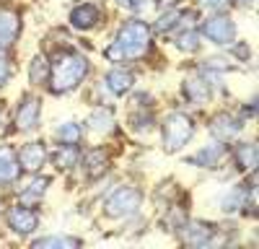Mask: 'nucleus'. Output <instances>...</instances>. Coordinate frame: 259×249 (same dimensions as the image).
<instances>
[{
	"label": "nucleus",
	"mask_w": 259,
	"mask_h": 249,
	"mask_svg": "<svg viewBox=\"0 0 259 249\" xmlns=\"http://www.w3.org/2000/svg\"><path fill=\"white\" fill-rule=\"evenodd\" d=\"M39 114H41V101L34 94L21 96L18 112H16V128L18 130H34L39 124Z\"/></svg>",
	"instance_id": "5"
},
{
	"label": "nucleus",
	"mask_w": 259,
	"mask_h": 249,
	"mask_svg": "<svg viewBox=\"0 0 259 249\" xmlns=\"http://www.w3.org/2000/svg\"><path fill=\"white\" fill-rule=\"evenodd\" d=\"M215 236H218V228L210 226V223H184V241L187 244H197V246H205L210 241H215Z\"/></svg>",
	"instance_id": "9"
},
{
	"label": "nucleus",
	"mask_w": 259,
	"mask_h": 249,
	"mask_svg": "<svg viewBox=\"0 0 259 249\" xmlns=\"http://www.w3.org/2000/svg\"><path fill=\"white\" fill-rule=\"evenodd\" d=\"M47 57H34V62H31V68H29V78H31V83L34 86H41L45 83V78H47Z\"/></svg>",
	"instance_id": "22"
},
{
	"label": "nucleus",
	"mask_w": 259,
	"mask_h": 249,
	"mask_svg": "<svg viewBox=\"0 0 259 249\" xmlns=\"http://www.w3.org/2000/svg\"><path fill=\"white\" fill-rule=\"evenodd\" d=\"M150 124H153V119H150V117H135V119H133V128H135L138 133H143V130L148 133Z\"/></svg>",
	"instance_id": "30"
},
{
	"label": "nucleus",
	"mask_w": 259,
	"mask_h": 249,
	"mask_svg": "<svg viewBox=\"0 0 259 249\" xmlns=\"http://www.w3.org/2000/svg\"><path fill=\"white\" fill-rule=\"evenodd\" d=\"M57 138H60L62 143L75 145V143L80 140V124H75V122H65V124H60V128H57Z\"/></svg>",
	"instance_id": "23"
},
{
	"label": "nucleus",
	"mask_w": 259,
	"mask_h": 249,
	"mask_svg": "<svg viewBox=\"0 0 259 249\" xmlns=\"http://www.w3.org/2000/svg\"><path fill=\"white\" fill-rule=\"evenodd\" d=\"M75 161H78V151H75V145H70V143H65L62 148L57 151V156H55V163L60 166V169H70V166H75Z\"/></svg>",
	"instance_id": "21"
},
{
	"label": "nucleus",
	"mask_w": 259,
	"mask_h": 249,
	"mask_svg": "<svg viewBox=\"0 0 259 249\" xmlns=\"http://www.w3.org/2000/svg\"><path fill=\"white\" fill-rule=\"evenodd\" d=\"M184 96L194 104H205L210 96V86L200 78H189V80H184Z\"/></svg>",
	"instance_id": "16"
},
{
	"label": "nucleus",
	"mask_w": 259,
	"mask_h": 249,
	"mask_svg": "<svg viewBox=\"0 0 259 249\" xmlns=\"http://www.w3.org/2000/svg\"><path fill=\"white\" fill-rule=\"evenodd\" d=\"M45 158H47L45 143H26L24 148L18 151V166L26 172H39L41 166H45Z\"/></svg>",
	"instance_id": "8"
},
{
	"label": "nucleus",
	"mask_w": 259,
	"mask_h": 249,
	"mask_svg": "<svg viewBox=\"0 0 259 249\" xmlns=\"http://www.w3.org/2000/svg\"><path fill=\"white\" fill-rule=\"evenodd\" d=\"M200 6H205L210 11H223L228 6V0H200Z\"/></svg>",
	"instance_id": "31"
},
{
	"label": "nucleus",
	"mask_w": 259,
	"mask_h": 249,
	"mask_svg": "<svg viewBox=\"0 0 259 249\" xmlns=\"http://www.w3.org/2000/svg\"><path fill=\"white\" fill-rule=\"evenodd\" d=\"M47 184H50L47 177L34 179V182L29 184V190H26V197H41V195H45V190H47Z\"/></svg>",
	"instance_id": "26"
},
{
	"label": "nucleus",
	"mask_w": 259,
	"mask_h": 249,
	"mask_svg": "<svg viewBox=\"0 0 259 249\" xmlns=\"http://www.w3.org/2000/svg\"><path fill=\"white\" fill-rule=\"evenodd\" d=\"M236 208H244V190H231L226 197H223V202H221V211H226V213H233Z\"/></svg>",
	"instance_id": "24"
},
{
	"label": "nucleus",
	"mask_w": 259,
	"mask_h": 249,
	"mask_svg": "<svg viewBox=\"0 0 259 249\" xmlns=\"http://www.w3.org/2000/svg\"><path fill=\"white\" fill-rule=\"evenodd\" d=\"M89 60L78 52H65L57 57L52 65V91L55 94H68L80 86V80L89 75Z\"/></svg>",
	"instance_id": "2"
},
{
	"label": "nucleus",
	"mask_w": 259,
	"mask_h": 249,
	"mask_svg": "<svg viewBox=\"0 0 259 249\" xmlns=\"http://www.w3.org/2000/svg\"><path fill=\"white\" fill-rule=\"evenodd\" d=\"M83 166H85V174H89L91 179L94 177H101L106 172V156H104V151L101 148L89 151V153H85V158H83Z\"/></svg>",
	"instance_id": "17"
},
{
	"label": "nucleus",
	"mask_w": 259,
	"mask_h": 249,
	"mask_svg": "<svg viewBox=\"0 0 259 249\" xmlns=\"http://www.w3.org/2000/svg\"><path fill=\"white\" fill-rule=\"evenodd\" d=\"M148 47H150V26L145 21H127L117 31L114 42L104 50V57L112 62H127L143 57Z\"/></svg>",
	"instance_id": "1"
},
{
	"label": "nucleus",
	"mask_w": 259,
	"mask_h": 249,
	"mask_svg": "<svg viewBox=\"0 0 259 249\" xmlns=\"http://www.w3.org/2000/svg\"><path fill=\"white\" fill-rule=\"evenodd\" d=\"M8 226L13 228L16 234L26 236V234H34L36 226H39V216L26 205H13L8 211Z\"/></svg>",
	"instance_id": "7"
},
{
	"label": "nucleus",
	"mask_w": 259,
	"mask_h": 249,
	"mask_svg": "<svg viewBox=\"0 0 259 249\" xmlns=\"http://www.w3.org/2000/svg\"><path fill=\"white\" fill-rule=\"evenodd\" d=\"M83 241L75 239V236H45V239H36L34 241V249H50V246H57V249H78Z\"/></svg>",
	"instance_id": "18"
},
{
	"label": "nucleus",
	"mask_w": 259,
	"mask_h": 249,
	"mask_svg": "<svg viewBox=\"0 0 259 249\" xmlns=\"http://www.w3.org/2000/svg\"><path fill=\"white\" fill-rule=\"evenodd\" d=\"M202 34L215 42V45H233V36H236V26H233V21L231 18H207L205 24H202Z\"/></svg>",
	"instance_id": "6"
},
{
	"label": "nucleus",
	"mask_w": 259,
	"mask_h": 249,
	"mask_svg": "<svg viewBox=\"0 0 259 249\" xmlns=\"http://www.w3.org/2000/svg\"><path fill=\"white\" fill-rule=\"evenodd\" d=\"M119 6H124V8H130V11H145L150 3L148 0H117Z\"/></svg>",
	"instance_id": "28"
},
{
	"label": "nucleus",
	"mask_w": 259,
	"mask_h": 249,
	"mask_svg": "<svg viewBox=\"0 0 259 249\" xmlns=\"http://www.w3.org/2000/svg\"><path fill=\"white\" fill-rule=\"evenodd\" d=\"M194 135V122L182 114V112H171L163 122V148L166 151H179L182 145H187V140Z\"/></svg>",
	"instance_id": "3"
},
{
	"label": "nucleus",
	"mask_w": 259,
	"mask_h": 249,
	"mask_svg": "<svg viewBox=\"0 0 259 249\" xmlns=\"http://www.w3.org/2000/svg\"><path fill=\"white\" fill-rule=\"evenodd\" d=\"M104 83H106V89H109L112 94H127L130 89H133L135 78H133V73H130V70L114 68V70H109V73H106Z\"/></svg>",
	"instance_id": "15"
},
{
	"label": "nucleus",
	"mask_w": 259,
	"mask_h": 249,
	"mask_svg": "<svg viewBox=\"0 0 259 249\" xmlns=\"http://www.w3.org/2000/svg\"><path fill=\"white\" fill-rule=\"evenodd\" d=\"M236 163H239L241 169H254L256 166V145L254 143H241L239 148H236Z\"/></svg>",
	"instance_id": "20"
},
{
	"label": "nucleus",
	"mask_w": 259,
	"mask_h": 249,
	"mask_svg": "<svg viewBox=\"0 0 259 249\" xmlns=\"http://www.w3.org/2000/svg\"><path fill=\"white\" fill-rule=\"evenodd\" d=\"M18 156L8 148V145H0V184H8L18 177Z\"/></svg>",
	"instance_id": "13"
},
{
	"label": "nucleus",
	"mask_w": 259,
	"mask_h": 249,
	"mask_svg": "<svg viewBox=\"0 0 259 249\" xmlns=\"http://www.w3.org/2000/svg\"><path fill=\"white\" fill-rule=\"evenodd\" d=\"M8 78H11V65H8L6 55H0V86H6Z\"/></svg>",
	"instance_id": "29"
},
{
	"label": "nucleus",
	"mask_w": 259,
	"mask_h": 249,
	"mask_svg": "<svg viewBox=\"0 0 259 249\" xmlns=\"http://www.w3.org/2000/svg\"><path fill=\"white\" fill-rule=\"evenodd\" d=\"M143 202V192L135 190V187H117V190L106 197L104 202V213L112 218H127L138 213V208Z\"/></svg>",
	"instance_id": "4"
},
{
	"label": "nucleus",
	"mask_w": 259,
	"mask_h": 249,
	"mask_svg": "<svg viewBox=\"0 0 259 249\" xmlns=\"http://www.w3.org/2000/svg\"><path fill=\"white\" fill-rule=\"evenodd\" d=\"M99 18H101V11L94 6V3H83V6H75L73 13H70V24L75 29H94L99 24Z\"/></svg>",
	"instance_id": "11"
},
{
	"label": "nucleus",
	"mask_w": 259,
	"mask_h": 249,
	"mask_svg": "<svg viewBox=\"0 0 259 249\" xmlns=\"http://www.w3.org/2000/svg\"><path fill=\"white\" fill-rule=\"evenodd\" d=\"M177 47L184 50V52H197L200 50V36L194 31H182L179 39H177Z\"/></svg>",
	"instance_id": "25"
},
{
	"label": "nucleus",
	"mask_w": 259,
	"mask_h": 249,
	"mask_svg": "<svg viewBox=\"0 0 259 249\" xmlns=\"http://www.w3.org/2000/svg\"><path fill=\"white\" fill-rule=\"evenodd\" d=\"M226 156V148L221 143H212V145H207V148H202V151H197L192 158H189V163H194V166H205V169H212V166H218L221 163V158Z\"/></svg>",
	"instance_id": "14"
},
{
	"label": "nucleus",
	"mask_w": 259,
	"mask_h": 249,
	"mask_svg": "<svg viewBox=\"0 0 259 249\" xmlns=\"http://www.w3.org/2000/svg\"><path fill=\"white\" fill-rule=\"evenodd\" d=\"M18 31H21L18 16L11 13V11H3V13H0V50H3V47H11L13 42H16V36H18Z\"/></svg>",
	"instance_id": "12"
},
{
	"label": "nucleus",
	"mask_w": 259,
	"mask_h": 249,
	"mask_svg": "<svg viewBox=\"0 0 259 249\" xmlns=\"http://www.w3.org/2000/svg\"><path fill=\"white\" fill-rule=\"evenodd\" d=\"M89 124H91V130H96V133H109L112 128H114V114H112V109H96L91 117H89Z\"/></svg>",
	"instance_id": "19"
},
{
	"label": "nucleus",
	"mask_w": 259,
	"mask_h": 249,
	"mask_svg": "<svg viewBox=\"0 0 259 249\" xmlns=\"http://www.w3.org/2000/svg\"><path fill=\"white\" fill-rule=\"evenodd\" d=\"M210 133L221 143H228V140H233L236 135L241 133V124L231 114H218V117H212V122H210Z\"/></svg>",
	"instance_id": "10"
},
{
	"label": "nucleus",
	"mask_w": 259,
	"mask_h": 249,
	"mask_svg": "<svg viewBox=\"0 0 259 249\" xmlns=\"http://www.w3.org/2000/svg\"><path fill=\"white\" fill-rule=\"evenodd\" d=\"M177 18H179V13L177 11H171V13H166L161 21H158V29L161 31H168V29H174V24H177Z\"/></svg>",
	"instance_id": "27"
}]
</instances>
